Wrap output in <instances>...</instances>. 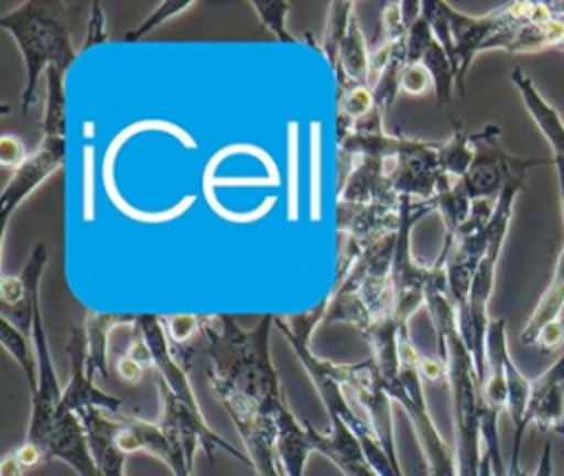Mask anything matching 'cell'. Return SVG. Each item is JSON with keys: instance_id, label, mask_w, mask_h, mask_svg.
Segmentation results:
<instances>
[{"instance_id": "obj_13", "label": "cell", "mask_w": 564, "mask_h": 476, "mask_svg": "<svg viewBox=\"0 0 564 476\" xmlns=\"http://www.w3.org/2000/svg\"><path fill=\"white\" fill-rule=\"evenodd\" d=\"M405 62L408 64H423L434 82V97L436 106L447 108L452 112V88L456 86L452 62L436 40L430 22L419 15L416 22L410 26L405 40Z\"/></svg>"}, {"instance_id": "obj_12", "label": "cell", "mask_w": 564, "mask_h": 476, "mask_svg": "<svg viewBox=\"0 0 564 476\" xmlns=\"http://www.w3.org/2000/svg\"><path fill=\"white\" fill-rule=\"evenodd\" d=\"M66 163V134L44 132L40 145L26 156V161L13 172L11 181L2 190L0 212H2V234L7 231V223L11 212L51 174H55Z\"/></svg>"}, {"instance_id": "obj_21", "label": "cell", "mask_w": 564, "mask_h": 476, "mask_svg": "<svg viewBox=\"0 0 564 476\" xmlns=\"http://www.w3.org/2000/svg\"><path fill=\"white\" fill-rule=\"evenodd\" d=\"M368 64H370V44L366 42L361 26L357 22V18H350L348 31L339 44V53H337V66L344 68V73L361 84L368 86ZM370 88V86H368Z\"/></svg>"}, {"instance_id": "obj_19", "label": "cell", "mask_w": 564, "mask_h": 476, "mask_svg": "<svg viewBox=\"0 0 564 476\" xmlns=\"http://www.w3.org/2000/svg\"><path fill=\"white\" fill-rule=\"evenodd\" d=\"M313 452L311 445V423L297 421L291 410L280 416L278 430V458L284 476H302L304 463Z\"/></svg>"}, {"instance_id": "obj_8", "label": "cell", "mask_w": 564, "mask_h": 476, "mask_svg": "<svg viewBox=\"0 0 564 476\" xmlns=\"http://www.w3.org/2000/svg\"><path fill=\"white\" fill-rule=\"evenodd\" d=\"M337 377L346 390V397L352 399L366 414V421L375 430L381 447L399 467L397 445H394V428H392V399L386 390L383 377L372 357H366L357 364H337ZM401 469V467H399Z\"/></svg>"}, {"instance_id": "obj_16", "label": "cell", "mask_w": 564, "mask_h": 476, "mask_svg": "<svg viewBox=\"0 0 564 476\" xmlns=\"http://www.w3.org/2000/svg\"><path fill=\"white\" fill-rule=\"evenodd\" d=\"M59 458L68 463L77 476H99L97 463L93 458L86 428L77 412H59L44 443V461Z\"/></svg>"}, {"instance_id": "obj_14", "label": "cell", "mask_w": 564, "mask_h": 476, "mask_svg": "<svg viewBox=\"0 0 564 476\" xmlns=\"http://www.w3.org/2000/svg\"><path fill=\"white\" fill-rule=\"evenodd\" d=\"M392 159L359 156L352 161L350 172L339 183L337 201L359 205H401V196L394 192L390 181Z\"/></svg>"}, {"instance_id": "obj_9", "label": "cell", "mask_w": 564, "mask_h": 476, "mask_svg": "<svg viewBox=\"0 0 564 476\" xmlns=\"http://www.w3.org/2000/svg\"><path fill=\"white\" fill-rule=\"evenodd\" d=\"M156 390L161 394L163 401V416L159 421L161 430L165 432V436L170 439V443L181 450L189 461H194V452L196 447H203L207 458L214 461L216 450H225L229 452L234 458H238L240 463L251 465L249 454H242L240 450H236L231 443H227L223 436H218L216 432H212L205 421L200 410L189 408L185 401H181L163 379L156 377ZM253 467V465H251Z\"/></svg>"}, {"instance_id": "obj_27", "label": "cell", "mask_w": 564, "mask_h": 476, "mask_svg": "<svg viewBox=\"0 0 564 476\" xmlns=\"http://www.w3.org/2000/svg\"><path fill=\"white\" fill-rule=\"evenodd\" d=\"M163 317V326L167 333V339L172 346H183L189 344V339L200 333V315H189V313H181V315H161Z\"/></svg>"}, {"instance_id": "obj_17", "label": "cell", "mask_w": 564, "mask_h": 476, "mask_svg": "<svg viewBox=\"0 0 564 476\" xmlns=\"http://www.w3.org/2000/svg\"><path fill=\"white\" fill-rule=\"evenodd\" d=\"M553 165H555V174H557V183H560L562 220H564V159H553ZM562 309H564V242H562L560 256L555 260L553 275H551L544 293L540 295L533 313L529 315L522 333H520V342L524 346H535L538 335L542 333V328L562 317Z\"/></svg>"}, {"instance_id": "obj_20", "label": "cell", "mask_w": 564, "mask_h": 476, "mask_svg": "<svg viewBox=\"0 0 564 476\" xmlns=\"http://www.w3.org/2000/svg\"><path fill=\"white\" fill-rule=\"evenodd\" d=\"M137 315H112V313H88L84 317L86 333H88V364L95 372L108 377L106 364V346L108 333L119 324H134Z\"/></svg>"}, {"instance_id": "obj_15", "label": "cell", "mask_w": 564, "mask_h": 476, "mask_svg": "<svg viewBox=\"0 0 564 476\" xmlns=\"http://www.w3.org/2000/svg\"><path fill=\"white\" fill-rule=\"evenodd\" d=\"M529 425L564 436V353L533 381L524 430Z\"/></svg>"}, {"instance_id": "obj_28", "label": "cell", "mask_w": 564, "mask_h": 476, "mask_svg": "<svg viewBox=\"0 0 564 476\" xmlns=\"http://www.w3.org/2000/svg\"><path fill=\"white\" fill-rule=\"evenodd\" d=\"M399 90L412 97L425 95L430 90H434V82L432 75L427 73V68L423 64H405L401 79H399Z\"/></svg>"}, {"instance_id": "obj_6", "label": "cell", "mask_w": 564, "mask_h": 476, "mask_svg": "<svg viewBox=\"0 0 564 476\" xmlns=\"http://www.w3.org/2000/svg\"><path fill=\"white\" fill-rule=\"evenodd\" d=\"M500 134L502 130L496 123H487L482 130L471 132L474 161L467 174L456 181L471 203H480V201L496 203L507 185L516 181H524L529 167L553 163V159L511 156L500 145Z\"/></svg>"}, {"instance_id": "obj_18", "label": "cell", "mask_w": 564, "mask_h": 476, "mask_svg": "<svg viewBox=\"0 0 564 476\" xmlns=\"http://www.w3.org/2000/svg\"><path fill=\"white\" fill-rule=\"evenodd\" d=\"M511 84L520 93L522 104L527 106L529 115L533 117V121L542 130L544 139L549 141V145L553 150V159H564V121H562L560 112L540 95L533 79L522 68L511 71Z\"/></svg>"}, {"instance_id": "obj_22", "label": "cell", "mask_w": 564, "mask_h": 476, "mask_svg": "<svg viewBox=\"0 0 564 476\" xmlns=\"http://www.w3.org/2000/svg\"><path fill=\"white\" fill-rule=\"evenodd\" d=\"M452 126H454V130H452L449 139L441 143L438 156H441V165H443L445 174L449 178L458 181L467 174V170L474 161V143H471V132H467L463 128V123L456 121L454 117H452Z\"/></svg>"}, {"instance_id": "obj_2", "label": "cell", "mask_w": 564, "mask_h": 476, "mask_svg": "<svg viewBox=\"0 0 564 476\" xmlns=\"http://www.w3.org/2000/svg\"><path fill=\"white\" fill-rule=\"evenodd\" d=\"M68 2H42L31 0L0 18V29L11 33L24 55L26 88L20 97V110L26 115L37 99V79L46 71L66 73L75 60L70 40V13Z\"/></svg>"}, {"instance_id": "obj_32", "label": "cell", "mask_w": 564, "mask_h": 476, "mask_svg": "<svg viewBox=\"0 0 564 476\" xmlns=\"http://www.w3.org/2000/svg\"><path fill=\"white\" fill-rule=\"evenodd\" d=\"M24 469H26V467L20 463V458L15 456V452H9V454L2 458L0 476H22Z\"/></svg>"}, {"instance_id": "obj_23", "label": "cell", "mask_w": 564, "mask_h": 476, "mask_svg": "<svg viewBox=\"0 0 564 476\" xmlns=\"http://www.w3.org/2000/svg\"><path fill=\"white\" fill-rule=\"evenodd\" d=\"M0 339H2V346L9 350V355L22 368V372L29 381V390L33 392L37 386V359H35L31 337L26 333H22L20 328H15L11 322L2 320L0 322Z\"/></svg>"}, {"instance_id": "obj_4", "label": "cell", "mask_w": 564, "mask_h": 476, "mask_svg": "<svg viewBox=\"0 0 564 476\" xmlns=\"http://www.w3.org/2000/svg\"><path fill=\"white\" fill-rule=\"evenodd\" d=\"M394 251L397 231L377 238L359 256L348 275L326 300L324 324L341 322L364 335L379 322L394 317V291L390 278Z\"/></svg>"}, {"instance_id": "obj_31", "label": "cell", "mask_w": 564, "mask_h": 476, "mask_svg": "<svg viewBox=\"0 0 564 476\" xmlns=\"http://www.w3.org/2000/svg\"><path fill=\"white\" fill-rule=\"evenodd\" d=\"M560 344H564V317H560L557 322H551L549 326H544L542 333L538 335V342H535V346L542 353H551Z\"/></svg>"}, {"instance_id": "obj_26", "label": "cell", "mask_w": 564, "mask_h": 476, "mask_svg": "<svg viewBox=\"0 0 564 476\" xmlns=\"http://www.w3.org/2000/svg\"><path fill=\"white\" fill-rule=\"evenodd\" d=\"M194 2L192 0H170V2H163V4H159L137 29H132L130 33H126L123 35V40L126 42H134V40H139L141 35H145L148 31H152L154 26H159V24H163L165 20H170V18H174L176 13H181V11H185L187 7H192Z\"/></svg>"}, {"instance_id": "obj_11", "label": "cell", "mask_w": 564, "mask_h": 476, "mask_svg": "<svg viewBox=\"0 0 564 476\" xmlns=\"http://www.w3.org/2000/svg\"><path fill=\"white\" fill-rule=\"evenodd\" d=\"M66 353L70 357L73 372H70L68 386L62 392L59 412H77L79 414L86 408H99V410H108V412H117V414L128 412L123 399L106 394L93 383V377L97 372L88 364V333H86L84 322L70 326Z\"/></svg>"}, {"instance_id": "obj_1", "label": "cell", "mask_w": 564, "mask_h": 476, "mask_svg": "<svg viewBox=\"0 0 564 476\" xmlns=\"http://www.w3.org/2000/svg\"><path fill=\"white\" fill-rule=\"evenodd\" d=\"M273 326L275 315H262L247 331L231 315H200L203 348L170 344L185 370L194 357L207 359L209 383L242 436L258 476H284L278 458V430L289 405L269 350Z\"/></svg>"}, {"instance_id": "obj_33", "label": "cell", "mask_w": 564, "mask_h": 476, "mask_svg": "<svg viewBox=\"0 0 564 476\" xmlns=\"http://www.w3.org/2000/svg\"><path fill=\"white\" fill-rule=\"evenodd\" d=\"M531 476H553V456H551V445L549 443H544L542 456H540Z\"/></svg>"}, {"instance_id": "obj_5", "label": "cell", "mask_w": 564, "mask_h": 476, "mask_svg": "<svg viewBox=\"0 0 564 476\" xmlns=\"http://www.w3.org/2000/svg\"><path fill=\"white\" fill-rule=\"evenodd\" d=\"M522 190H524V181H516V183L507 185L505 192L498 196L491 220H489L491 240H489L487 253L476 269L465 306L456 311L458 333L474 359V368H476L480 386L487 375V331H489V322H491L487 315V304H489V298L494 291L500 249H502V242H505V236H507V229L511 223L513 201H516L518 192H522Z\"/></svg>"}, {"instance_id": "obj_7", "label": "cell", "mask_w": 564, "mask_h": 476, "mask_svg": "<svg viewBox=\"0 0 564 476\" xmlns=\"http://www.w3.org/2000/svg\"><path fill=\"white\" fill-rule=\"evenodd\" d=\"M386 390L392 401H399L416 432V441L425 456L430 476H458L456 456L438 434L423 394V375H421V355H403L401 368L394 379H383Z\"/></svg>"}, {"instance_id": "obj_25", "label": "cell", "mask_w": 564, "mask_h": 476, "mask_svg": "<svg viewBox=\"0 0 564 476\" xmlns=\"http://www.w3.org/2000/svg\"><path fill=\"white\" fill-rule=\"evenodd\" d=\"M256 13L260 15L262 24L275 35L278 42L282 44H297V40L289 33L286 29V13H289V2L286 0H256L251 2Z\"/></svg>"}, {"instance_id": "obj_24", "label": "cell", "mask_w": 564, "mask_h": 476, "mask_svg": "<svg viewBox=\"0 0 564 476\" xmlns=\"http://www.w3.org/2000/svg\"><path fill=\"white\" fill-rule=\"evenodd\" d=\"M352 15H355V2L339 0V2L328 4L326 26H324V35H322V53L326 55L330 68L337 64L339 44H341L346 31H348V24H350Z\"/></svg>"}, {"instance_id": "obj_10", "label": "cell", "mask_w": 564, "mask_h": 476, "mask_svg": "<svg viewBox=\"0 0 564 476\" xmlns=\"http://www.w3.org/2000/svg\"><path fill=\"white\" fill-rule=\"evenodd\" d=\"M441 143L412 139L410 145L392 159L390 181L399 196L432 201L436 194L449 190L454 178H449L441 165Z\"/></svg>"}, {"instance_id": "obj_3", "label": "cell", "mask_w": 564, "mask_h": 476, "mask_svg": "<svg viewBox=\"0 0 564 476\" xmlns=\"http://www.w3.org/2000/svg\"><path fill=\"white\" fill-rule=\"evenodd\" d=\"M324 315H326V302H322L317 309L302 313V315H284V317L275 315V326L289 339L300 364L308 372V377L328 412V419H339L352 430V434L359 439L370 465L377 469L379 476H403L401 469L394 467V463L381 447L370 423L352 410V403L346 397V390L337 377V364L315 357L308 346L311 335L317 328V324L324 322Z\"/></svg>"}, {"instance_id": "obj_30", "label": "cell", "mask_w": 564, "mask_h": 476, "mask_svg": "<svg viewBox=\"0 0 564 476\" xmlns=\"http://www.w3.org/2000/svg\"><path fill=\"white\" fill-rule=\"evenodd\" d=\"M106 20H104V11L99 2H90V20H88V33L84 40V46H93V44H101L106 40Z\"/></svg>"}, {"instance_id": "obj_29", "label": "cell", "mask_w": 564, "mask_h": 476, "mask_svg": "<svg viewBox=\"0 0 564 476\" xmlns=\"http://www.w3.org/2000/svg\"><path fill=\"white\" fill-rule=\"evenodd\" d=\"M26 150H24V143L13 137V134H2L0 137V163L4 167H11V170H18L24 161H26Z\"/></svg>"}]
</instances>
